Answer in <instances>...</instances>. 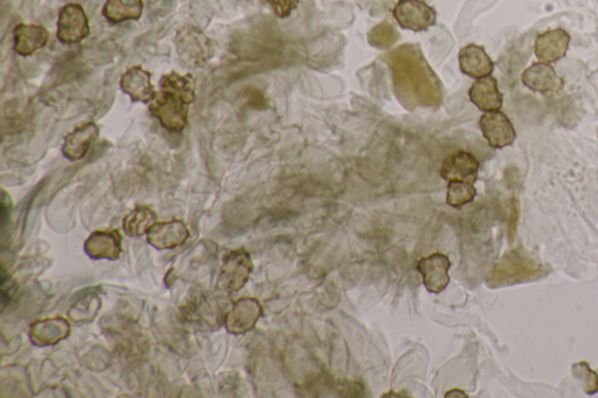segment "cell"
Wrapping results in <instances>:
<instances>
[{
  "mask_svg": "<svg viewBox=\"0 0 598 398\" xmlns=\"http://www.w3.org/2000/svg\"><path fill=\"white\" fill-rule=\"evenodd\" d=\"M451 262L446 255L435 253L417 262L416 270L423 277V284L431 294H441L450 283Z\"/></svg>",
  "mask_w": 598,
  "mask_h": 398,
  "instance_id": "ba28073f",
  "label": "cell"
},
{
  "mask_svg": "<svg viewBox=\"0 0 598 398\" xmlns=\"http://www.w3.org/2000/svg\"><path fill=\"white\" fill-rule=\"evenodd\" d=\"M270 7L278 18L291 17L293 11L299 6V0H268Z\"/></svg>",
  "mask_w": 598,
  "mask_h": 398,
  "instance_id": "4316f807",
  "label": "cell"
},
{
  "mask_svg": "<svg viewBox=\"0 0 598 398\" xmlns=\"http://www.w3.org/2000/svg\"><path fill=\"white\" fill-rule=\"evenodd\" d=\"M479 163L472 153L457 151L446 157L442 165L441 175L447 183H475L479 178Z\"/></svg>",
  "mask_w": 598,
  "mask_h": 398,
  "instance_id": "7c38bea8",
  "label": "cell"
},
{
  "mask_svg": "<svg viewBox=\"0 0 598 398\" xmlns=\"http://www.w3.org/2000/svg\"><path fill=\"white\" fill-rule=\"evenodd\" d=\"M190 238L187 225L180 220L154 223L148 231V242L156 249H173L182 246Z\"/></svg>",
  "mask_w": 598,
  "mask_h": 398,
  "instance_id": "5bb4252c",
  "label": "cell"
},
{
  "mask_svg": "<svg viewBox=\"0 0 598 398\" xmlns=\"http://www.w3.org/2000/svg\"><path fill=\"white\" fill-rule=\"evenodd\" d=\"M479 126L481 134L492 149L507 148L513 145L517 139V131L505 112H485L479 119Z\"/></svg>",
  "mask_w": 598,
  "mask_h": 398,
  "instance_id": "52a82bcc",
  "label": "cell"
},
{
  "mask_svg": "<svg viewBox=\"0 0 598 398\" xmlns=\"http://www.w3.org/2000/svg\"><path fill=\"white\" fill-rule=\"evenodd\" d=\"M370 37L373 44L375 41H378V46H382V45H385V46L389 45V46L395 40V37H397V33H395L392 26L387 24V22H383V24L376 26L373 31L371 32Z\"/></svg>",
  "mask_w": 598,
  "mask_h": 398,
  "instance_id": "484cf974",
  "label": "cell"
},
{
  "mask_svg": "<svg viewBox=\"0 0 598 398\" xmlns=\"http://www.w3.org/2000/svg\"><path fill=\"white\" fill-rule=\"evenodd\" d=\"M458 61H460L462 73L475 80L491 77L495 70V63L490 55L484 50V47L476 44H470L463 47L458 54Z\"/></svg>",
  "mask_w": 598,
  "mask_h": 398,
  "instance_id": "9a60e30c",
  "label": "cell"
},
{
  "mask_svg": "<svg viewBox=\"0 0 598 398\" xmlns=\"http://www.w3.org/2000/svg\"><path fill=\"white\" fill-rule=\"evenodd\" d=\"M100 136L99 126L95 123H86L66 137L62 146L63 156L70 161L81 160Z\"/></svg>",
  "mask_w": 598,
  "mask_h": 398,
  "instance_id": "2e32d148",
  "label": "cell"
},
{
  "mask_svg": "<svg viewBox=\"0 0 598 398\" xmlns=\"http://www.w3.org/2000/svg\"><path fill=\"white\" fill-rule=\"evenodd\" d=\"M469 99L480 111H498L503 107L504 96L494 77L479 78L469 90Z\"/></svg>",
  "mask_w": 598,
  "mask_h": 398,
  "instance_id": "d6986e66",
  "label": "cell"
},
{
  "mask_svg": "<svg viewBox=\"0 0 598 398\" xmlns=\"http://www.w3.org/2000/svg\"><path fill=\"white\" fill-rule=\"evenodd\" d=\"M156 213L152 208L138 206L124 219L123 229L131 238H139V236L148 234L150 228L156 223Z\"/></svg>",
  "mask_w": 598,
  "mask_h": 398,
  "instance_id": "603a6c76",
  "label": "cell"
},
{
  "mask_svg": "<svg viewBox=\"0 0 598 398\" xmlns=\"http://www.w3.org/2000/svg\"><path fill=\"white\" fill-rule=\"evenodd\" d=\"M86 253L94 260H118L122 254V238L118 231H95L85 244Z\"/></svg>",
  "mask_w": 598,
  "mask_h": 398,
  "instance_id": "e0dca14e",
  "label": "cell"
},
{
  "mask_svg": "<svg viewBox=\"0 0 598 398\" xmlns=\"http://www.w3.org/2000/svg\"><path fill=\"white\" fill-rule=\"evenodd\" d=\"M570 35L563 28L548 29L536 37L534 54L540 62L555 63L562 60L569 50Z\"/></svg>",
  "mask_w": 598,
  "mask_h": 398,
  "instance_id": "9c48e42d",
  "label": "cell"
},
{
  "mask_svg": "<svg viewBox=\"0 0 598 398\" xmlns=\"http://www.w3.org/2000/svg\"><path fill=\"white\" fill-rule=\"evenodd\" d=\"M571 373L581 383L586 395H595L598 393V374L590 368L588 362L573 363Z\"/></svg>",
  "mask_w": 598,
  "mask_h": 398,
  "instance_id": "d4e9b609",
  "label": "cell"
},
{
  "mask_svg": "<svg viewBox=\"0 0 598 398\" xmlns=\"http://www.w3.org/2000/svg\"><path fill=\"white\" fill-rule=\"evenodd\" d=\"M393 17L402 28L424 32L436 24V11L423 0H398Z\"/></svg>",
  "mask_w": 598,
  "mask_h": 398,
  "instance_id": "5b68a950",
  "label": "cell"
},
{
  "mask_svg": "<svg viewBox=\"0 0 598 398\" xmlns=\"http://www.w3.org/2000/svg\"><path fill=\"white\" fill-rule=\"evenodd\" d=\"M263 315L261 304L255 298H242L233 305L225 315V325L228 332L244 334L257 326Z\"/></svg>",
  "mask_w": 598,
  "mask_h": 398,
  "instance_id": "30bf717a",
  "label": "cell"
},
{
  "mask_svg": "<svg viewBox=\"0 0 598 398\" xmlns=\"http://www.w3.org/2000/svg\"><path fill=\"white\" fill-rule=\"evenodd\" d=\"M175 44L180 61L190 69H202L213 58L212 41L195 26L180 28L175 37Z\"/></svg>",
  "mask_w": 598,
  "mask_h": 398,
  "instance_id": "3957f363",
  "label": "cell"
},
{
  "mask_svg": "<svg viewBox=\"0 0 598 398\" xmlns=\"http://www.w3.org/2000/svg\"><path fill=\"white\" fill-rule=\"evenodd\" d=\"M119 85L134 102L149 103L156 93L152 84V74L142 67L127 69L120 77Z\"/></svg>",
  "mask_w": 598,
  "mask_h": 398,
  "instance_id": "ac0fdd59",
  "label": "cell"
},
{
  "mask_svg": "<svg viewBox=\"0 0 598 398\" xmlns=\"http://www.w3.org/2000/svg\"><path fill=\"white\" fill-rule=\"evenodd\" d=\"M477 191L472 183L451 182L447 185L446 204L450 207L460 209L475 200Z\"/></svg>",
  "mask_w": 598,
  "mask_h": 398,
  "instance_id": "cb8c5ba5",
  "label": "cell"
},
{
  "mask_svg": "<svg viewBox=\"0 0 598 398\" xmlns=\"http://www.w3.org/2000/svg\"><path fill=\"white\" fill-rule=\"evenodd\" d=\"M254 265L250 253L243 248L233 250L225 255L223 266H221L219 277H217V288L225 294H234L247 284Z\"/></svg>",
  "mask_w": 598,
  "mask_h": 398,
  "instance_id": "277c9868",
  "label": "cell"
},
{
  "mask_svg": "<svg viewBox=\"0 0 598 398\" xmlns=\"http://www.w3.org/2000/svg\"><path fill=\"white\" fill-rule=\"evenodd\" d=\"M70 324L62 318L48 319L32 326L31 339L39 346L58 344L70 334Z\"/></svg>",
  "mask_w": 598,
  "mask_h": 398,
  "instance_id": "44dd1931",
  "label": "cell"
},
{
  "mask_svg": "<svg viewBox=\"0 0 598 398\" xmlns=\"http://www.w3.org/2000/svg\"><path fill=\"white\" fill-rule=\"evenodd\" d=\"M545 268L528 251L518 248L504 254L496 263L487 280V287L500 288L540 280Z\"/></svg>",
  "mask_w": 598,
  "mask_h": 398,
  "instance_id": "7a4b0ae2",
  "label": "cell"
},
{
  "mask_svg": "<svg viewBox=\"0 0 598 398\" xmlns=\"http://www.w3.org/2000/svg\"><path fill=\"white\" fill-rule=\"evenodd\" d=\"M160 92L154 93L149 110L160 126L170 133H182L188 123L190 105L197 99L195 78L176 71L160 78Z\"/></svg>",
  "mask_w": 598,
  "mask_h": 398,
  "instance_id": "6da1fadb",
  "label": "cell"
},
{
  "mask_svg": "<svg viewBox=\"0 0 598 398\" xmlns=\"http://www.w3.org/2000/svg\"><path fill=\"white\" fill-rule=\"evenodd\" d=\"M597 136H598V130H597Z\"/></svg>",
  "mask_w": 598,
  "mask_h": 398,
  "instance_id": "f1b7e54d",
  "label": "cell"
},
{
  "mask_svg": "<svg viewBox=\"0 0 598 398\" xmlns=\"http://www.w3.org/2000/svg\"><path fill=\"white\" fill-rule=\"evenodd\" d=\"M521 81L525 87L543 95L561 92L564 87L563 78L559 77L556 70L549 63L540 61L526 69L521 75Z\"/></svg>",
  "mask_w": 598,
  "mask_h": 398,
  "instance_id": "8fae6325",
  "label": "cell"
},
{
  "mask_svg": "<svg viewBox=\"0 0 598 398\" xmlns=\"http://www.w3.org/2000/svg\"><path fill=\"white\" fill-rule=\"evenodd\" d=\"M446 398H449V397H468V395H466V394H464V392H462V390H460V389H454V390H450V392H447L446 394Z\"/></svg>",
  "mask_w": 598,
  "mask_h": 398,
  "instance_id": "83f0119b",
  "label": "cell"
},
{
  "mask_svg": "<svg viewBox=\"0 0 598 398\" xmlns=\"http://www.w3.org/2000/svg\"><path fill=\"white\" fill-rule=\"evenodd\" d=\"M14 51L21 56L35 54L48 44L50 33L44 26L19 24L13 31Z\"/></svg>",
  "mask_w": 598,
  "mask_h": 398,
  "instance_id": "ffe728a7",
  "label": "cell"
},
{
  "mask_svg": "<svg viewBox=\"0 0 598 398\" xmlns=\"http://www.w3.org/2000/svg\"><path fill=\"white\" fill-rule=\"evenodd\" d=\"M143 10V0H107L102 13L109 22L116 25L127 20H138Z\"/></svg>",
  "mask_w": 598,
  "mask_h": 398,
  "instance_id": "7402d4cb",
  "label": "cell"
},
{
  "mask_svg": "<svg viewBox=\"0 0 598 398\" xmlns=\"http://www.w3.org/2000/svg\"><path fill=\"white\" fill-rule=\"evenodd\" d=\"M225 313L220 306L219 300L214 296L199 295L187 305L186 318L188 321L197 322L201 328H213L225 324Z\"/></svg>",
  "mask_w": 598,
  "mask_h": 398,
  "instance_id": "4fadbf2b",
  "label": "cell"
},
{
  "mask_svg": "<svg viewBox=\"0 0 598 398\" xmlns=\"http://www.w3.org/2000/svg\"><path fill=\"white\" fill-rule=\"evenodd\" d=\"M88 17L80 4L70 3L59 12L58 39L65 45L81 43L89 36Z\"/></svg>",
  "mask_w": 598,
  "mask_h": 398,
  "instance_id": "8992f818",
  "label": "cell"
}]
</instances>
